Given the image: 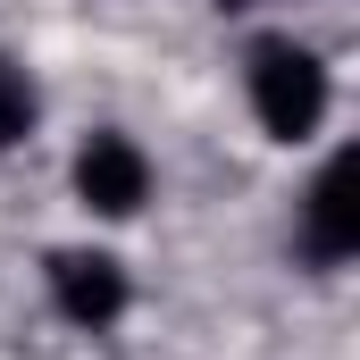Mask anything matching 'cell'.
<instances>
[{
  "instance_id": "1",
  "label": "cell",
  "mask_w": 360,
  "mask_h": 360,
  "mask_svg": "<svg viewBox=\"0 0 360 360\" xmlns=\"http://www.w3.org/2000/svg\"><path fill=\"white\" fill-rule=\"evenodd\" d=\"M243 84H252V117H260V134H276V143H310V134L327 126V101H335L327 68H319V51L293 42V34L252 42Z\"/></svg>"
},
{
  "instance_id": "2",
  "label": "cell",
  "mask_w": 360,
  "mask_h": 360,
  "mask_svg": "<svg viewBox=\"0 0 360 360\" xmlns=\"http://www.w3.org/2000/svg\"><path fill=\"white\" fill-rule=\"evenodd\" d=\"M302 252L327 260V269L360 252V160L352 151H335L319 168V184H310V201H302Z\"/></svg>"
},
{
  "instance_id": "3",
  "label": "cell",
  "mask_w": 360,
  "mask_h": 360,
  "mask_svg": "<svg viewBox=\"0 0 360 360\" xmlns=\"http://www.w3.org/2000/svg\"><path fill=\"white\" fill-rule=\"evenodd\" d=\"M76 201H84L92 218H134V210L151 201V160H143V143L92 134L84 151H76Z\"/></svg>"
},
{
  "instance_id": "4",
  "label": "cell",
  "mask_w": 360,
  "mask_h": 360,
  "mask_svg": "<svg viewBox=\"0 0 360 360\" xmlns=\"http://www.w3.org/2000/svg\"><path fill=\"white\" fill-rule=\"evenodd\" d=\"M51 302H59V319L101 335L126 319V269L109 252H51Z\"/></svg>"
},
{
  "instance_id": "5",
  "label": "cell",
  "mask_w": 360,
  "mask_h": 360,
  "mask_svg": "<svg viewBox=\"0 0 360 360\" xmlns=\"http://www.w3.org/2000/svg\"><path fill=\"white\" fill-rule=\"evenodd\" d=\"M25 134H34V76L17 59H0V151L25 143Z\"/></svg>"
}]
</instances>
